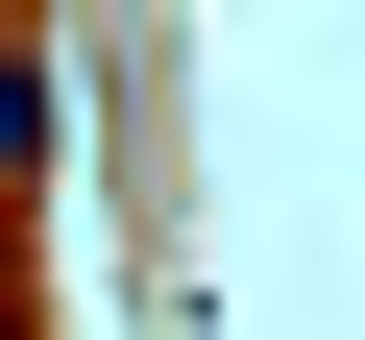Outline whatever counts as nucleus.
<instances>
[{"mask_svg":"<svg viewBox=\"0 0 365 340\" xmlns=\"http://www.w3.org/2000/svg\"><path fill=\"white\" fill-rule=\"evenodd\" d=\"M25 195H49V25H0V267H25Z\"/></svg>","mask_w":365,"mask_h":340,"instance_id":"f257e3e1","label":"nucleus"}]
</instances>
